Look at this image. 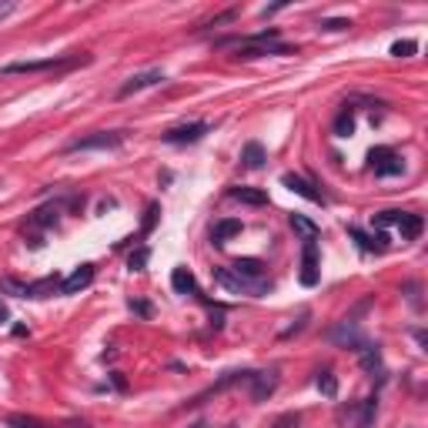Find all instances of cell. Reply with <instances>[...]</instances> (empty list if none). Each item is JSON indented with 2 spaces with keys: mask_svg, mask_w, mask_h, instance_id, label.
Returning <instances> with one entry per match:
<instances>
[{
  "mask_svg": "<svg viewBox=\"0 0 428 428\" xmlns=\"http://www.w3.org/2000/svg\"><path fill=\"white\" fill-rule=\"evenodd\" d=\"M228 428H238V425H228Z\"/></svg>",
  "mask_w": 428,
  "mask_h": 428,
  "instance_id": "35",
  "label": "cell"
},
{
  "mask_svg": "<svg viewBox=\"0 0 428 428\" xmlns=\"http://www.w3.org/2000/svg\"><path fill=\"white\" fill-rule=\"evenodd\" d=\"M268 54L288 57V54H298V47H288V44H281V40H275V44H244V47H238V54L234 57L255 60V57H268Z\"/></svg>",
  "mask_w": 428,
  "mask_h": 428,
  "instance_id": "9",
  "label": "cell"
},
{
  "mask_svg": "<svg viewBox=\"0 0 428 428\" xmlns=\"http://www.w3.org/2000/svg\"><path fill=\"white\" fill-rule=\"evenodd\" d=\"M130 311H137L141 318H148L151 315V305H148V301H130Z\"/></svg>",
  "mask_w": 428,
  "mask_h": 428,
  "instance_id": "31",
  "label": "cell"
},
{
  "mask_svg": "<svg viewBox=\"0 0 428 428\" xmlns=\"http://www.w3.org/2000/svg\"><path fill=\"white\" fill-rule=\"evenodd\" d=\"M318 27H321V31H348V27H352V20H348V17H325Z\"/></svg>",
  "mask_w": 428,
  "mask_h": 428,
  "instance_id": "30",
  "label": "cell"
},
{
  "mask_svg": "<svg viewBox=\"0 0 428 428\" xmlns=\"http://www.w3.org/2000/svg\"><path fill=\"white\" fill-rule=\"evenodd\" d=\"M171 288H174L178 295H187V291H194V275H191L187 268H174V275H171Z\"/></svg>",
  "mask_w": 428,
  "mask_h": 428,
  "instance_id": "22",
  "label": "cell"
},
{
  "mask_svg": "<svg viewBox=\"0 0 428 428\" xmlns=\"http://www.w3.org/2000/svg\"><path fill=\"white\" fill-rule=\"evenodd\" d=\"M415 51H418V44H415V40H395V44H391V54H395V57H411Z\"/></svg>",
  "mask_w": 428,
  "mask_h": 428,
  "instance_id": "29",
  "label": "cell"
},
{
  "mask_svg": "<svg viewBox=\"0 0 428 428\" xmlns=\"http://www.w3.org/2000/svg\"><path fill=\"white\" fill-rule=\"evenodd\" d=\"M354 130V108H341L335 117V134L338 137H348Z\"/></svg>",
  "mask_w": 428,
  "mask_h": 428,
  "instance_id": "25",
  "label": "cell"
},
{
  "mask_svg": "<svg viewBox=\"0 0 428 428\" xmlns=\"http://www.w3.org/2000/svg\"><path fill=\"white\" fill-rule=\"evenodd\" d=\"M244 382L251 385V398L255 402H268L275 395V388H278V372H248Z\"/></svg>",
  "mask_w": 428,
  "mask_h": 428,
  "instance_id": "8",
  "label": "cell"
},
{
  "mask_svg": "<svg viewBox=\"0 0 428 428\" xmlns=\"http://www.w3.org/2000/svg\"><path fill=\"white\" fill-rule=\"evenodd\" d=\"M91 281H94V264H80V268H74L67 278L60 281V295H77V291H84Z\"/></svg>",
  "mask_w": 428,
  "mask_h": 428,
  "instance_id": "12",
  "label": "cell"
},
{
  "mask_svg": "<svg viewBox=\"0 0 428 428\" xmlns=\"http://www.w3.org/2000/svg\"><path fill=\"white\" fill-rule=\"evenodd\" d=\"M7 318H10V311H7V305H3V301H0V325H3V321H7Z\"/></svg>",
  "mask_w": 428,
  "mask_h": 428,
  "instance_id": "34",
  "label": "cell"
},
{
  "mask_svg": "<svg viewBox=\"0 0 428 428\" xmlns=\"http://www.w3.org/2000/svg\"><path fill=\"white\" fill-rule=\"evenodd\" d=\"M375 415H378V398H365L361 405H352V418L354 428H372L375 425Z\"/></svg>",
  "mask_w": 428,
  "mask_h": 428,
  "instance_id": "15",
  "label": "cell"
},
{
  "mask_svg": "<svg viewBox=\"0 0 428 428\" xmlns=\"http://www.w3.org/2000/svg\"><path fill=\"white\" fill-rule=\"evenodd\" d=\"M318 391H321L325 398H335V395H338V378L328 372V368H325V372H318Z\"/></svg>",
  "mask_w": 428,
  "mask_h": 428,
  "instance_id": "27",
  "label": "cell"
},
{
  "mask_svg": "<svg viewBox=\"0 0 428 428\" xmlns=\"http://www.w3.org/2000/svg\"><path fill=\"white\" fill-rule=\"evenodd\" d=\"M57 218H60V205H47V207H37V211H34L31 224H37V228H51V224H57Z\"/></svg>",
  "mask_w": 428,
  "mask_h": 428,
  "instance_id": "24",
  "label": "cell"
},
{
  "mask_svg": "<svg viewBox=\"0 0 428 428\" xmlns=\"http://www.w3.org/2000/svg\"><path fill=\"white\" fill-rule=\"evenodd\" d=\"M128 141V130H94V134H84V137H74L64 154H80V151H117Z\"/></svg>",
  "mask_w": 428,
  "mask_h": 428,
  "instance_id": "3",
  "label": "cell"
},
{
  "mask_svg": "<svg viewBox=\"0 0 428 428\" xmlns=\"http://www.w3.org/2000/svg\"><path fill=\"white\" fill-rule=\"evenodd\" d=\"M211 124L207 121H187V124H178V128H168L161 134V141L164 144H194V141H201Z\"/></svg>",
  "mask_w": 428,
  "mask_h": 428,
  "instance_id": "5",
  "label": "cell"
},
{
  "mask_svg": "<svg viewBox=\"0 0 428 428\" xmlns=\"http://www.w3.org/2000/svg\"><path fill=\"white\" fill-rule=\"evenodd\" d=\"M231 268H234L238 275H248V278H268V275H264V264H261L258 258H238Z\"/></svg>",
  "mask_w": 428,
  "mask_h": 428,
  "instance_id": "21",
  "label": "cell"
},
{
  "mask_svg": "<svg viewBox=\"0 0 428 428\" xmlns=\"http://www.w3.org/2000/svg\"><path fill=\"white\" fill-rule=\"evenodd\" d=\"M60 281L64 278H57V275L40 278V281H31V284H24L20 298H51V295H60Z\"/></svg>",
  "mask_w": 428,
  "mask_h": 428,
  "instance_id": "14",
  "label": "cell"
},
{
  "mask_svg": "<svg viewBox=\"0 0 428 428\" xmlns=\"http://www.w3.org/2000/svg\"><path fill=\"white\" fill-rule=\"evenodd\" d=\"M14 10H17V3H14V0H3V3H0V20H3V17H10Z\"/></svg>",
  "mask_w": 428,
  "mask_h": 428,
  "instance_id": "32",
  "label": "cell"
},
{
  "mask_svg": "<svg viewBox=\"0 0 428 428\" xmlns=\"http://www.w3.org/2000/svg\"><path fill=\"white\" fill-rule=\"evenodd\" d=\"M328 338H332L335 345H341V348H354V352L365 345V338L358 335V321H354V318H345Z\"/></svg>",
  "mask_w": 428,
  "mask_h": 428,
  "instance_id": "10",
  "label": "cell"
},
{
  "mask_svg": "<svg viewBox=\"0 0 428 428\" xmlns=\"http://www.w3.org/2000/svg\"><path fill=\"white\" fill-rule=\"evenodd\" d=\"M375 224L378 228H398L405 241L422 238V228H425L422 214H415V211H382V214H375Z\"/></svg>",
  "mask_w": 428,
  "mask_h": 428,
  "instance_id": "4",
  "label": "cell"
},
{
  "mask_svg": "<svg viewBox=\"0 0 428 428\" xmlns=\"http://www.w3.org/2000/svg\"><path fill=\"white\" fill-rule=\"evenodd\" d=\"M281 185L288 187V191H295V194H301L305 201H311V205H325V194L321 191H315V185L311 181H305V178H298V174H284L281 178Z\"/></svg>",
  "mask_w": 428,
  "mask_h": 428,
  "instance_id": "13",
  "label": "cell"
},
{
  "mask_svg": "<svg viewBox=\"0 0 428 428\" xmlns=\"http://www.w3.org/2000/svg\"><path fill=\"white\" fill-rule=\"evenodd\" d=\"M301 284L305 288H315L318 284V244L305 241V251H301Z\"/></svg>",
  "mask_w": 428,
  "mask_h": 428,
  "instance_id": "11",
  "label": "cell"
},
{
  "mask_svg": "<svg viewBox=\"0 0 428 428\" xmlns=\"http://www.w3.org/2000/svg\"><path fill=\"white\" fill-rule=\"evenodd\" d=\"M80 64H91L87 54H60V57H44V60H10L0 67V74H64L71 67H80Z\"/></svg>",
  "mask_w": 428,
  "mask_h": 428,
  "instance_id": "1",
  "label": "cell"
},
{
  "mask_svg": "<svg viewBox=\"0 0 428 428\" xmlns=\"http://www.w3.org/2000/svg\"><path fill=\"white\" fill-rule=\"evenodd\" d=\"M234 234H241V221H238V218H224V221H218L214 231H211L214 244H228V238H234Z\"/></svg>",
  "mask_w": 428,
  "mask_h": 428,
  "instance_id": "19",
  "label": "cell"
},
{
  "mask_svg": "<svg viewBox=\"0 0 428 428\" xmlns=\"http://www.w3.org/2000/svg\"><path fill=\"white\" fill-rule=\"evenodd\" d=\"M148 261H151V251H148V248H137V251H130L128 268H130V271H144V268H148Z\"/></svg>",
  "mask_w": 428,
  "mask_h": 428,
  "instance_id": "28",
  "label": "cell"
},
{
  "mask_svg": "<svg viewBox=\"0 0 428 428\" xmlns=\"http://www.w3.org/2000/svg\"><path fill=\"white\" fill-rule=\"evenodd\" d=\"M348 234L361 244V251H385V248H388V238H385V234H365L361 228H348Z\"/></svg>",
  "mask_w": 428,
  "mask_h": 428,
  "instance_id": "16",
  "label": "cell"
},
{
  "mask_svg": "<svg viewBox=\"0 0 428 428\" xmlns=\"http://www.w3.org/2000/svg\"><path fill=\"white\" fill-rule=\"evenodd\" d=\"M7 428H51V425L34 418V415H7Z\"/></svg>",
  "mask_w": 428,
  "mask_h": 428,
  "instance_id": "26",
  "label": "cell"
},
{
  "mask_svg": "<svg viewBox=\"0 0 428 428\" xmlns=\"http://www.w3.org/2000/svg\"><path fill=\"white\" fill-rule=\"evenodd\" d=\"M157 84H164V71H157V67H151V71H141V74L128 77V80L121 84V91H117V97H130V94H137V91H148V87H157Z\"/></svg>",
  "mask_w": 428,
  "mask_h": 428,
  "instance_id": "7",
  "label": "cell"
},
{
  "mask_svg": "<svg viewBox=\"0 0 428 428\" xmlns=\"http://www.w3.org/2000/svg\"><path fill=\"white\" fill-rule=\"evenodd\" d=\"M368 161H372L375 178H395V174H402V171H405L402 157H398L391 148H375L372 154H368Z\"/></svg>",
  "mask_w": 428,
  "mask_h": 428,
  "instance_id": "6",
  "label": "cell"
},
{
  "mask_svg": "<svg viewBox=\"0 0 428 428\" xmlns=\"http://www.w3.org/2000/svg\"><path fill=\"white\" fill-rule=\"evenodd\" d=\"M111 382H114V388H117V391H124V388H128V382L121 378V372H111Z\"/></svg>",
  "mask_w": 428,
  "mask_h": 428,
  "instance_id": "33",
  "label": "cell"
},
{
  "mask_svg": "<svg viewBox=\"0 0 428 428\" xmlns=\"http://www.w3.org/2000/svg\"><path fill=\"white\" fill-rule=\"evenodd\" d=\"M358 358H361V368L368 375H382V352H378V345H361L358 348Z\"/></svg>",
  "mask_w": 428,
  "mask_h": 428,
  "instance_id": "18",
  "label": "cell"
},
{
  "mask_svg": "<svg viewBox=\"0 0 428 428\" xmlns=\"http://www.w3.org/2000/svg\"><path fill=\"white\" fill-rule=\"evenodd\" d=\"M214 281L231 295H255V298H261V295L271 291V278H248V275H238L234 268H214Z\"/></svg>",
  "mask_w": 428,
  "mask_h": 428,
  "instance_id": "2",
  "label": "cell"
},
{
  "mask_svg": "<svg viewBox=\"0 0 428 428\" xmlns=\"http://www.w3.org/2000/svg\"><path fill=\"white\" fill-rule=\"evenodd\" d=\"M241 164H244V168H251V171H258L261 164H264V148H261L258 141H248V144H244Z\"/></svg>",
  "mask_w": 428,
  "mask_h": 428,
  "instance_id": "20",
  "label": "cell"
},
{
  "mask_svg": "<svg viewBox=\"0 0 428 428\" xmlns=\"http://www.w3.org/2000/svg\"><path fill=\"white\" fill-rule=\"evenodd\" d=\"M228 194H231L234 201H241V205H255V207L268 205V194H264V191H258V187H244V185H238V187H231Z\"/></svg>",
  "mask_w": 428,
  "mask_h": 428,
  "instance_id": "17",
  "label": "cell"
},
{
  "mask_svg": "<svg viewBox=\"0 0 428 428\" xmlns=\"http://www.w3.org/2000/svg\"><path fill=\"white\" fill-rule=\"evenodd\" d=\"M291 228L298 231L305 241H318V224H315V221H308L305 214H291Z\"/></svg>",
  "mask_w": 428,
  "mask_h": 428,
  "instance_id": "23",
  "label": "cell"
}]
</instances>
